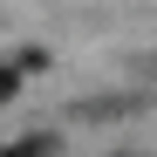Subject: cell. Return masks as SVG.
<instances>
[{"label": "cell", "instance_id": "cell-1", "mask_svg": "<svg viewBox=\"0 0 157 157\" xmlns=\"http://www.w3.org/2000/svg\"><path fill=\"white\" fill-rule=\"evenodd\" d=\"M0 157H55V137H14Z\"/></svg>", "mask_w": 157, "mask_h": 157}, {"label": "cell", "instance_id": "cell-2", "mask_svg": "<svg viewBox=\"0 0 157 157\" xmlns=\"http://www.w3.org/2000/svg\"><path fill=\"white\" fill-rule=\"evenodd\" d=\"M14 89H21V75H14V68H0V102H14Z\"/></svg>", "mask_w": 157, "mask_h": 157}]
</instances>
